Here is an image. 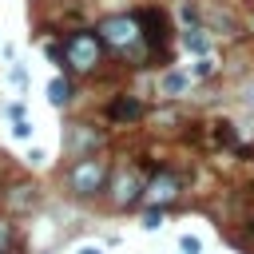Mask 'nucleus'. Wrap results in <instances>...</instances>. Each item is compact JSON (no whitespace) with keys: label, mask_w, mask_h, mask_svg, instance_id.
I'll use <instances>...</instances> for the list:
<instances>
[{"label":"nucleus","mask_w":254,"mask_h":254,"mask_svg":"<svg viewBox=\"0 0 254 254\" xmlns=\"http://www.w3.org/2000/svg\"><path fill=\"white\" fill-rule=\"evenodd\" d=\"M103 183H107V163H103V159H95V155H83V159L67 171V187H71L79 198L99 194V190H103Z\"/></svg>","instance_id":"obj_1"},{"label":"nucleus","mask_w":254,"mask_h":254,"mask_svg":"<svg viewBox=\"0 0 254 254\" xmlns=\"http://www.w3.org/2000/svg\"><path fill=\"white\" fill-rule=\"evenodd\" d=\"M99 36L95 32H71L67 40H64V64L67 67H75V71H91L95 64H99Z\"/></svg>","instance_id":"obj_2"},{"label":"nucleus","mask_w":254,"mask_h":254,"mask_svg":"<svg viewBox=\"0 0 254 254\" xmlns=\"http://www.w3.org/2000/svg\"><path fill=\"white\" fill-rule=\"evenodd\" d=\"M99 40H107L111 48H127L139 40V16H107L99 24Z\"/></svg>","instance_id":"obj_3"},{"label":"nucleus","mask_w":254,"mask_h":254,"mask_svg":"<svg viewBox=\"0 0 254 254\" xmlns=\"http://www.w3.org/2000/svg\"><path fill=\"white\" fill-rule=\"evenodd\" d=\"M143 194L151 198V202H171L175 194H179V175H171V171H155V179L143 187Z\"/></svg>","instance_id":"obj_4"},{"label":"nucleus","mask_w":254,"mask_h":254,"mask_svg":"<svg viewBox=\"0 0 254 254\" xmlns=\"http://www.w3.org/2000/svg\"><path fill=\"white\" fill-rule=\"evenodd\" d=\"M139 194H143V179H139V171H123V175L115 179V194H111V198H115L119 206H131Z\"/></svg>","instance_id":"obj_5"},{"label":"nucleus","mask_w":254,"mask_h":254,"mask_svg":"<svg viewBox=\"0 0 254 254\" xmlns=\"http://www.w3.org/2000/svg\"><path fill=\"white\" fill-rule=\"evenodd\" d=\"M107 115H111V119H119V123H127V119H139V115H143V103L123 95V99H115V103L107 107Z\"/></svg>","instance_id":"obj_6"},{"label":"nucleus","mask_w":254,"mask_h":254,"mask_svg":"<svg viewBox=\"0 0 254 254\" xmlns=\"http://www.w3.org/2000/svg\"><path fill=\"white\" fill-rule=\"evenodd\" d=\"M48 99H52L56 107H64V103L71 99V83H67V79H52V83H48Z\"/></svg>","instance_id":"obj_7"},{"label":"nucleus","mask_w":254,"mask_h":254,"mask_svg":"<svg viewBox=\"0 0 254 254\" xmlns=\"http://www.w3.org/2000/svg\"><path fill=\"white\" fill-rule=\"evenodd\" d=\"M183 87H187V75H183V71H167V75H163V91H167V95H179Z\"/></svg>","instance_id":"obj_8"},{"label":"nucleus","mask_w":254,"mask_h":254,"mask_svg":"<svg viewBox=\"0 0 254 254\" xmlns=\"http://www.w3.org/2000/svg\"><path fill=\"white\" fill-rule=\"evenodd\" d=\"M12 135H16V139H28V135H32V123H28L24 115H16V127H12Z\"/></svg>","instance_id":"obj_9"},{"label":"nucleus","mask_w":254,"mask_h":254,"mask_svg":"<svg viewBox=\"0 0 254 254\" xmlns=\"http://www.w3.org/2000/svg\"><path fill=\"white\" fill-rule=\"evenodd\" d=\"M187 48H190V52H206V40H202L198 32H187Z\"/></svg>","instance_id":"obj_10"},{"label":"nucleus","mask_w":254,"mask_h":254,"mask_svg":"<svg viewBox=\"0 0 254 254\" xmlns=\"http://www.w3.org/2000/svg\"><path fill=\"white\" fill-rule=\"evenodd\" d=\"M179 246H183V254H198V250H202L194 234H183V242H179Z\"/></svg>","instance_id":"obj_11"},{"label":"nucleus","mask_w":254,"mask_h":254,"mask_svg":"<svg viewBox=\"0 0 254 254\" xmlns=\"http://www.w3.org/2000/svg\"><path fill=\"white\" fill-rule=\"evenodd\" d=\"M143 226H147V230H155V226H163V210H147V218H143Z\"/></svg>","instance_id":"obj_12"},{"label":"nucleus","mask_w":254,"mask_h":254,"mask_svg":"<svg viewBox=\"0 0 254 254\" xmlns=\"http://www.w3.org/2000/svg\"><path fill=\"white\" fill-rule=\"evenodd\" d=\"M210 71H214V64H210V60H206V56H202V60H198V64H194V75H210Z\"/></svg>","instance_id":"obj_13"},{"label":"nucleus","mask_w":254,"mask_h":254,"mask_svg":"<svg viewBox=\"0 0 254 254\" xmlns=\"http://www.w3.org/2000/svg\"><path fill=\"white\" fill-rule=\"evenodd\" d=\"M242 103H246V107H250V111H254V79H250V83H246V87H242Z\"/></svg>","instance_id":"obj_14"},{"label":"nucleus","mask_w":254,"mask_h":254,"mask_svg":"<svg viewBox=\"0 0 254 254\" xmlns=\"http://www.w3.org/2000/svg\"><path fill=\"white\" fill-rule=\"evenodd\" d=\"M79 254H103V250H99V246H83Z\"/></svg>","instance_id":"obj_15"}]
</instances>
